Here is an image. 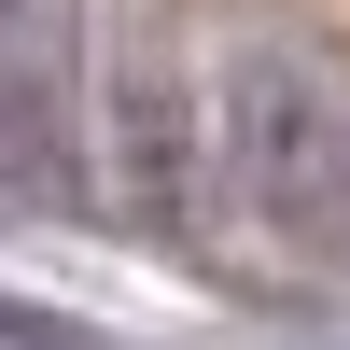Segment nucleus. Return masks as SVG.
I'll list each match as a JSON object with an SVG mask.
<instances>
[{
	"label": "nucleus",
	"instance_id": "nucleus-1",
	"mask_svg": "<svg viewBox=\"0 0 350 350\" xmlns=\"http://www.w3.org/2000/svg\"><path fill=\"white\" fill-rule=\"evenodd\" d=\"M0 350H112L98 323H70V308H28V295H0Z\"/></svg>",
	"mask_w": 350,
	"mask_h": 350
}]
</instances>
